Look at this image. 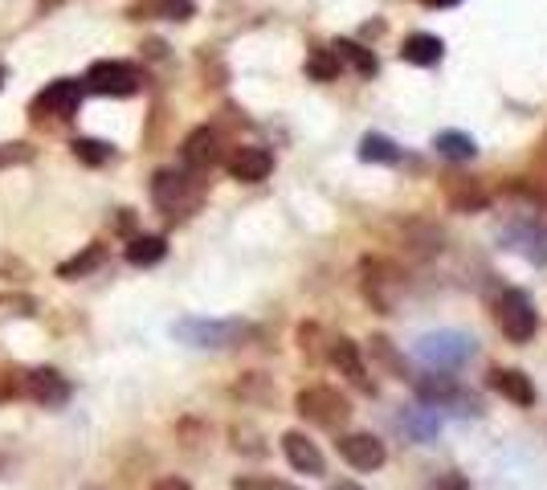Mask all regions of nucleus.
Masks as SVG:
<instances>
[{
    "instance_id": "3",
    "label": "nucleus",
    "mask_w": 547,
    "mask_h": 490,
    "mask_svg": "<svg viewBox=\"0 0 547 490\" xmlns=\"http://www.w3.org/2000/svg\"><path fill=\"white\" fill-rule=\"evenodd\" d=\"M294 409L303 413L311 425H319V429H339L347 417H352V401H347L343 392L327 388V384L303 388V392H298V401H294Z\"/></svg>"
},
{
    "instance_id": "8",
    "label": "nucleus",
    "mask_w": 547,
    "mask_h": 490,
    "mask_svg": "<svg viewBox=\"0 0 547 490\" xmlns=\"http://www.w3.org/2000/svg\"><path fill=\"white\" fill-rule=\"evenodd\" d=\"M225 172L233 176V180H241V184H258V180H266L270 172H274V156L266 152V147H233V152L225 156Z\"/></svg>"
},
{
    "instance_id": "22",
    "label": "nucleus",
    "mask_w": 547,
    "mask_h": 490,
    "mask_svg": "<svg viewBox=\"0 0 547 490\" xmlns=\"http://www.w3.org/2000/svg\"><path fill=\"white\" fill-rule=\"evenodd\" d=\"M360 160H364V164H396V160H401V152H396V143H392L388 135L368 131V135L360 139Z\"/></svg>"
},
{
    "instance_id": "19",
    "label": "nucleus",
    "mask_w": 547,
    "mask_h": 490,
    "mask_svg": "<svg viewBox=\"0 0 547 490\" xmlns=\"http://www.w3.org/2000/svg\"><path fill=\"white\" fill-rule=\"evenodd\" d=\"M164 254H168V241L164 237H131L127 241V262L131 266H156V262H164Z\"/></svg>"
},
{
    "instance_id": "2",
    "label": "nucleus",
    "mask_w": 547,
    "mask_h": 490,
    "mask_svg": "<svg viewBox=\"0 0 547 490\" xmlns=\"http://www.w3.org/2000/svg\"><path fill=\"white\" fill-rule=\"evenodd\" d=\"M172 335L184 339L188 348H233V343L250 335V327L237 319H180Z\"/></svg>"
},
{
    "instance_id": "29",
    "label": "nucleus",
    "mask_w": 547,
    "mask_h": 490,
    "mask_svg": "<svg viewBox=\"0 0 547 490\" xmlns=\"http://www.w3.org/2000/svg\"><path fill=\"white\" fill-rule=\"evenodd\" d=\"M33 152L25 143H0V168H17V164H25Z\"/></svg>"
},
{
    "instance_id": "18",
    "label": "nucleus",
    "mask_w": 547,
    "mask_h": 490,
    "mask_svg": "<svg viewBox=\"0 0 547 490\" xmlns=\"http://www.w3.org/2000/svg\"><path fill=\"white\" fill-rule=\"evenodd\" d=\"M135 21H152V17H164V21H188L192 17V0H139V5H131Z\"/></svg>"
},
{
    "instance_id": "32",
    "label": "nucleus",
    "mask_w": 547,
    "mask_h": 490,
    "mask_svg": "<svg viewBox=\"0 0 547 490\" xmlns=\"http://www.w3.org/2000/svg\"><path fill=\"white\" fill-rule=\"evenodd\" d=\"M429 9H450V5H458V0H425Z\"/></svg>"
},
{
    "instance_id": "28",
    "label": "nucleus",
    "mask_w": 547,
    "mask_h": 490,
    "mask_svg": "<svg viewBox=\"0 0 547 490\" xmlns=\"http://www.w3.org/2000/svg\"><path fill=\"white\" fill-rule=\"evenodd\" d=\"M405 429H409L417 441H429V437L437 433V409H425V417H421V413H409V417H405Z\"/></svg>"
},
{
    "instance_id": "9",
    "label": "nucleus",
    "mask_w": 547,
    "mask_h": 490,
    "mask_svg": "<svg viewBox=\"0 0 547 490\" xmlns=\"http://www.w3.org/2000/svg\"><path fill=\"white\" fill-rule=\"evenodd\" d=\"M396 290H401V278L392 274V266H384V262H364V294H368V303L380 311V315H388L392 311V303H396Z\"/></svg>"
},
{
    "instance_id": "20",
    "label": "nucleus",
    "mask_w": 547,
    "mask_h": 490,
    "mask_svg": "<svg viewBox=\"0 0 547 490\" xmlns=\"http://www.w3.org/2000/svg\"><path fill=\"white\" fill-rule=\"evenodd\" d=\"M433 147L445 156V160H474L478 156V143L466 135V131H437V139H433Z\"/></svg>"
},
{
    "instance_id": "33",
    "label": "nucleus",
    "mask_w": 547,
    "mask_h": 490,
    "mask_svg": "<svg viewBox=\"0 0 547 490\" xmlns=\"http://www.w3.org/2000/svg\"><path fill=\"white\" fill-rule=\"evenodd\" d=\"M331 490H364V486H356V482H347V478H343V482H335Z\"/></svg>"
},
{
    "instance_id": "31",
    "label": "nucleus",
    "mask_w": 547,
    "mask_h": 490,
    "mask_svg": "<svg viewBox=\"0 0 547 490\" xmlns=\"http://www.w3.org/2000/svg\"><path fill=\"white\" fill-rule=\"evenodd\" d=\"M437 490H470V486H466V482H462L458 474H445V478L437 482Z\"/></svg>"
},
{
    "instance_id": "30",
    "label": "nucleus",
    "mask_w": 547,
    "mask_h": 490,
    "mask_svg": "<svg viewBox=\"0 0 547 490\" xmlns=\"http://www.w3.org/2000/svg\"><path fill=\"white\" fill-rule=\"evenodd\" d=\"M152 490H192V486H188L184 478H176V474H168V478H160V482H156Z\"/></svg>"
},
{
    "instance_id": "13",
    "label": "nucleus",
    "mask_w": 547,
    "mask_h": 490,
    "mask_svg": "<svg viewBox=\"0 0 547 490\" xmlns=\"http://www.w3.org/2000/svg\"><path fill=\"white\" fill-rule=\"evenodd\" d=\"M331 364L339 368V376H347L356 388H364V392H372V380H368V368H364V356H360V343H352L347 335H339V339H331Z\"/></svg>"
},
{
    "instance_id": "10",
    "label": "nucleus",
    "mask_w": 547,
    "mask_h": 490,
    "mask_svg": "<svg viewBox=\"0 0 547 490\" xmlns=\"http://www.w3.org/2000/svg\"><path fill=\"white\" fill-rule=\"evenodd\" d=\"M339 454L352 470H380L384 466V441L372 433H347V437H339Z\"/></svg>"
},
{
    "instance_id": "15",
    "label": "nucleus",
    "mask_w": 547,
    "mask_h": 490,
    "mask_svg": "<svg viewBox=\"0 0 547 490\" xmlns=\"http://www.w3.org/2000/svg\"><path fill=\"white\" fill-rule=\"evenodd\" d=\"M507 245L527 262H547V225L539 221H519L507 229Z\"/></svg>"
},
{
    "instance_id": "1",
    "label": "nucleus",
    "mask_w": 547,
    "mask_h": 490,
    "mask_svg": "<svg viewBox=\"0 0 547 490\" xmlns=\"http://www.w3.org/2000/svg\"><path fill=\"white\" fill-rule=\"evenodd\" d=\"M470 356H474V339L462 331H429L417 339V360L437 372H450V368L466 364Z\"/></svg>"
},
{
    "instance_id": "11",
    "label": "nucleus",
    "mask_w": 547,
    "mask_h": 490,
    "mask_svg": "<svg viewBox=\"0 0 547 490\" xmlns=\"http://www.w3.org/2000/svg\"><path fill=\"white\" fill-rule=\"evenodd\" d=\"M25 392H29L37 405H45V409H58V405L70 401V384H66V376L54 372V368H33V372L25 376Z\"/></svg>"
},
{
    "instance_id": "34",
    "label": "nucleus",
    "mask_w": 547,
    "mask_h": 490,
    "mask_svg": "<svg viewBox=\"0 0 547 490\" xmlns=\"http://www.w3.org/2000/svg\"><path fill=\"white\" fill-rule=\"evenodd\" d=\"M0 86H5V70H0Z\"/></svg>"
},
{
    "instance_id": "16",
    "label": "nucleus",
    "mask_w": 547,
    "mask_h": 490,
    "mask_svg": "<svg viewBox=\"0 0 547 490\" xmlns=\"http://www.w3.org/2000/svg\"><path fill=\"white\" fill-rule=\"evenodd\" d=\"M490 388L499 392V397L523 405V409L535 405V388H531V380H527L519 368H494V372H490Z\"/></svg>"
},
{
    "instance_id": "25",
    "label": "nucleus",
    "mask_w": 547,
    "mask_h": 490,
    "mask_svg": "<svg viewBox=\"0 0 547 490\" xmlns=\"http://www.w3.org/2000/svg\"><path fill=\"white\" fill-rule=\"evenodd\" d=\"M74 156H78L82 164L98 168V164H107L115 152H111V143H103V139H74Z\"/></svg>"
},
{
    "instance_id": "23",
    "label": "nucleus",
    "mask_w": 547,
    "mask_h": 490,
    "mask_svg": "<svg viewBox=\"0 0 547 490\" xmlns=\"http://www.w3.org/2000/svg\"><path fill=\"white\" fill-rule=\"evenodd\" d=\"M103 258H107V250L94 241V245H86V250H82L78 258H70V262L58 266V278H82V274H90V270L103 266Z\"/></svg>"
},
{
    "instance_id": "7",
    "label": "nucleus",
    "mask_w": 547,
    "mask_h": 490,
    "mask_svg": "<svg viewBox=\"0 0 547 490\" xmlns=\"http://www.w3.org/2000/svg\"><path fill=\"white\" fill-rule=\"evenodd\" d=\"M78 103H82V82H74V78H58V82H49L33 103H29V111L33 115H74L78 111Z\"/></svg>"
},
{
    "instance_id": "5",
    "label": "nucleus",
    "mask_w": 547,
    "mask_h": 490,
    "mask_svg": "<svg viewBox=\"0 0 547 490\" xmlns=\"http://www.w3.org/2000/svg\"><path fill=\"white\" fill-rule=\"evenodd\" d=\"M152 201H156L164 213L184 217V213L196 205V184H192V176L164 168V172L152 176Z\"/></svg>"
},
{
    "instance_id": "27",
    "label": "nucleus",
    "mask_w": 547,
    "mask_h": 490,
    "mask_svg": "<svg viewBox=\"0 0 547 490\" xmlns=\"http://www.w3.org/2000/svg\"><path fill=\"white\" fill-rule=\"evenodd\" d=\"M233 490H294V486L282 482V478H274V474H241L233 482Z\"/></svg>"
},
{
    "instance_id": "6",
    "label": "nucleus",
    "mask_w": 547,
    "mask_h": 490,
    "mask_svg": "<svg viewBox=\"0 0 547 490\" xmlns=\"http://www.w3.org/2000/svg\"><path fill=\"white\" fill-rule=\"evenodd\" d=\"M139 70L131 66V62H94L90 70H86V86L94 90V94H111V98H127V94H135L139 90Z\"/></svg>"
},
{
    "instance_id": "12",
    "label": "nucleus",
    "mask_w": 547,
    "mask_h": 490,
    "mask_svg": "<svg viewBox=\"0 0 547 490\" xmlns=\"http://www.w3.org/2000/svg\"><path fill=\"white\" fill-rule=\"evenodd\" d=\"M180 156H184V164H188L192 172L213 168V164L221 160V139H217V131H213V127H196V131L184 139Z\"/></svg>"
},
{
    "instance_id": "24",
    "label": "nucleus",
    "mask_w": 547,
    "mask_h": 490,
    "mask_svg": "<svg viewBox=\"0 0 547 490\" xmlns=\"http://www.w3.org/2000/svg\"><path fill=\"white\" fill-rule=\"evenodd\" d=\"M368 343H372V360H376V364H380L388 376L405 380V360H401V352L392 348V339H388V335H372Z\"/></svg>"
},
{
    "instance_id": "14",
    "label": "nucleus",
    "mask_w": 547,
    "mask_h": 490,
    "mask_svg": "<svg viewBox=\"0 0 547 490\" xmlns=\"http://www.w3.org/2000/svg\"><path fill=\"white\" fill-rule=\"evenodd\" d=\"M282 454L298 474H323V454L307 433H298V429L282 433Z\"/></svg>"
},
{
    "instance_id": "26",
    "label": "nucleus",
    "mask_w": 547,
    "mask_h": 490,
    "mask_svg": "<svg viewBox=\"0 0 547 490\" xmlns=\"http://www.w3.org/2000/svg\"><path fill=\"white\" fill-rule=\"evenodd\" d=\"M307 74L315 82H331V78H339V58L331 54V49H315V54L307 58Z\"/></svg>"
},
{
    "instance_id": "17",
    "label": "nucleus",
    "mask_w": 547,
    "mask_h": 490,
    "mask_svg": "<svg viewBox=\"0 0 547 490\" xmlns=\"http://www.w3.org/2000/svg\"><path fill=\"white\" fill-rule=\"evenodd\" d=\"M441 54H445V41L433 37V33H413V37H405V45H401V58L413 62V66H437Z\"/></svg>"
},
{
    "instance_id": "21",
    "label": "nucleus",
    "mask_w": 547,
    "mask_h": 490,
    "mask_svg": "<svg viewBox=\"0 0 547 490\" xmlns=\"http://www.w3.org/2000/svg\"><path fill=\"white\" fill-rule=\"evenodd\" d=\"M331 54L339 58V66H343V62H347V66H356L364 78L376 74V66H380L376 54H372V49H364L360 41H335V45H331Z\"/></svg>"
},
{
    "instance_id": "4",
    "label": "nucleus",
    "mask_w": 547,
    "mask_h": 490,
    "mask_svg": "<svg viewBox=\"0 0 547 490\" xmlns=\"http://www.w3.org/2000/svg\"><path fill=\"white\" fill-rule=\"evenodd\" d=\"M494 323H499V331L511 343H527L539 327V315H535V307L523 290H503L499 299H494Z\"/></svg>"
}]
</instances>
